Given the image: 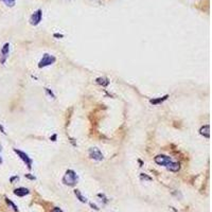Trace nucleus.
I'll list each match as a JSON object with an SVG mask.
<instances>
[{
	"label": "nucleus",
	"instance_id": "nucleus-1",
	"mask_svg": "<svg viewBox=\"0 0 212 212\" xmlns=\"http://www.w3.org/2000/svg\"><path fill=\"white\" fill-rule=\"evenodd\" d=\"M78 177L73 170H67L64 177H63V183H65L66 186H69V187L75 186L78 183Z\"/></svg>",
	"mask_w": 212,
	"mask_h": 212
},
{
	"label": "nucleus",
	"instance_id": "nucleus-2",
	"mask_svg": "<svg viewBox=\"0 0 212 212\" xmlns=\"http://www.w3.org/2000/svg\"><path fill=\"white\" fill-rule=\"evenodd\" d=\"M56 61V59L51 54H48V53H45L42 57L40 59L38 63V67L39 68H45V67H48V66L54 64Z\"/></svg>",
	"mask_w": 212,
	"mask_h": 212
},
{
	"label": "nucleus",
	"instance_id": "nucleus-3",
	"mask_svg": "<svg viewBox=\"0 0 212 212\" xmlns=\"http://www.w3.org/2000/svg\"><path fill=\"white\" fill-rule=\"evenodd\" d=\"M14 152L18 155V157H19L20 159L22 160L23 162L26 163V166H28V169L31 170L32 169V163H33V160L32 158L28 155L27 153H25V152H22V151L20 150H17V149H14Z\"/></svg>",
	"mask_w": 212,
	"mask_h": 212
},
{
	"label": "nucleus",
	"instance_id": "nucleus-4",
	"mask_svg": "<svg viewBox=\"0 0 212 212\" xmlns=\"http://www.w3.org/2000/svg\"><path fill=\"white\" fill-rule=\"evenodd\" d=\"M9 54H10V44L5 42L3 47L1 48V51H0V63L2 65L5 64L7 57H9Z\"/></svg>",
	"mask_w": 212,
	"mask_h": 212
},
{
	"label": "nucleus",
	"instance_id": "nucleus-5",
	"mask_svg": "<svg viewBox=\"0 0 212 212\" xmlns=\"http://www.w3.org/2000/svg\"><path fill=\"white\" fill-rule=\"evenodd\" d=\"M89 157L93 160H97V161H101V160L104 159V155L102 154V152L99 150L98 147H91L89 149L88 151Z\"/></svg>",
	"mask_w": 212,
	"mask_h": 212
},
{
	"label": "nucleus",
	"instance_id": "nucleus-6",
	"mask_svg": "<svg viewBox=\"0 0 212 212\" xmlns=\"http://www.w3.org/2000/svg\"><path fill=\"white\" fill-rule=\"evenodd\" d=\"M154 160H155V162H156L157 164L163 166H166L170 162L173 161L171 157L166 156V155H157V156L154 158Z\"/></svg>",
	"mask_w": 212,
	"mask_h": 212
},
{
	"label": "nucleus",
	"instance_id": "nucleus-7",
	"mask_svg": "<svg viewBox=\"0 0 212 212\" xmlns=\"http://www.w3.org/2000/svg\"><path fill=\"white\" fill-rule=\"evenodd\" d=\"M42 10L35 11V12L31 15V17H30V23H31L32 26H37V25L42 21Z\"/></svg>",
	"mask_w": 212,
	"mask_h": 212
},
{
	"label": "nucleus",
	"instance_id": "nucleus-8",
	"mask_svg": "<svg viewBox=\"0 0 212 212\" xmlns=\"http://www.w3.org/2000/svg\"><path fill=\"white\" fill-rule=\"evenodd\" d=\"M199 134L202 135V136H204L205 138H207V139L210 138V126H209L208 124L200 127V130H199Z\"/></svg>",
	"mask_w": 212,
	"mask_h": 212
},
{
	"label": "nucleus",
	"instance_id": "nucleus-9",
	"mask_svg": "<svg viewBox=\"0 0 212 212\" xmlns=\"http://www.w3.org/2000/svg\"><path fill=\"white\" fill-rule=\"evenodd\" d=\"M29 193H30V191L27 189V188H17V189L14 190V194L17 196H19V197L28 195Z\"/></svg>",
	"mask_w": 212,
	"mask_h": 212
},
{
	"label": "nucleus",
	"instance_id": "nucleus-10",
	"mask_svg": "<svg viewBox=\"0 0 212 212\" xmlns=\"http://www.w3.org/2000/svg\"><path fill=\"white\" fill-rule=\"evenodd\" d=\"M166 169L171 171V172H178L180 169V164L179 162H175V161H172L170 162L168 166H166Z\"/></svg>",
	"mask_w": 212,
	"mask_h": 212
},
{
	"label": "nucleus",
	"instance_id": "nucleus-11",
	"mask_svg": "<svg viewBox=\"0 0 212 212\" xmlns=\"http://www.w3.org/2000/svg\"><path fill=\"white\" fill-rule=\"evenodd\" d=\"M169 98V95H166L164 97H162V98H158V99H152V100H150V103L153 105H158L160 104V103H162V102H164L166 100V99Z\"/></svg>",
	"mask_w": 212,
	"mask_h": 212
},
{
	"label": "nucleus",
	"instance_id": "nucleus-12",
	"mask_svg": "<svg viewBox=\"0 0 212 212\" xmlns=\"http://www.w3.org/2000/svg\"><path fill=\"white\" fill-rule=\"evenodd\" d=\"M97 83L100 85H102L103 87H106V86H108L109 85V81H108L107 78H97Z\"/></svg>",
	"mask_w": 212,
	"mask_h": 212
},
{
	"label": "nucleus",
	"instance_id": "nucleus-13",
	"mask_svg": "<svg viewBox=\"0 0 212 212\" xmlns=\"http://www.w3.org/2000/svg\"><path fill=\"white\" fill-rule=\"evenodd\" d=\"M74 194L76 195V197L80 199V202H87V198H86L85 196L82 195L81 192H80V190H74Z\"/></svg>",
	"mask_w": 212,
	"mask_h": 212
},
{
	"label": "nucleus",
	"instance_id": "nucleus-14",
	"mask_svg": "<svg viewBox=\"0 0 212 212\" xmlns=\"http://www.w3.org/2000/svg\"><path fill=\"white\" fill-rule=\"evenodd\" d=\"M1 1L4 2L7 7H14L15 5V0H1Z\"/></svg>",
	"mask_w": 212,
	"mask_h": 212
},
{
	"label": "nucleus",
	"instance_id": "nucleus-15",
	"mask_svg": "<svg viewBox=\"0 0 212 212\" xmlns=\"http://www.w3.org/2000/svg\"><path fill=\"white\" fill-rule=\"evenodd\" d=\"M5 200H7V204H9V205H10L11 207H12V208H13L14 210H15V211H18V208H17V206H16V205H14V204H13V202H11L10 199H9V198H5Z\"/></svg>",
	"mask_w": 212,
	"mask_h": 212
},
{
	"label": "nucleus",
	"instance_id": "nucleus-16",
	"mask_svg": "<svg viewBox=\"0 0 212 212\" xmlns=\"http://www.w3.org/2000/svg\"><path fill=\"white\" fill-rule=\"evenodd\" d=\"M45 91H46V93L49 95V97H51L52 99H55V95H54V93H53V92L51 91L49 88H45Z\"/></svg>",
	"mask_w": 212,
	"mask_h": 212
},
{
	"label": "nucleus",
	"instance_id": "nucleus-17",
	"mask_svg": "<svg viewBox=\"0 0 212 212\" xmlns=\"http://www.w3.org/2000/svg\"><path fill=\"white\" fill-rule=\"evenodd\" d=\"M140 177H141V179H147V180H151L152 179V178H151V177H149V176H147V175H145V174H141L140 175Z\"/></svg>",
	"mask_w": 212,
	"mask_h": 212
},
{
	"label": "nucleus",
	"instance_id": "nucleus-18",
	"mask_svg": "<svg viewBox=\"0 0 212 212\" xmlns=\"http://www.w3.org/2000/svg\"><path fill=\"white\" fill-rule=\"evenodd\" d=\"M10 180H11V183H14V181H15V180H19V177H18V176H14V177H12Z\"/></svg>",
	"mask_w": 212,
	"mask_h": 212
},
{
	"label": "nucleus",
	"instance_id": "nucleus-19",
	"mask_svg": "<svg viewBox=\"0 0 212 212\" xmlns=\"http://www.w3.org/2000/svg\"><path fill=\"white\" fill-rule=\"evenodd\" d=\"M26 177H27V178H29V179H32V180L35 179V177L32 176V175H30V174H26Z\"/></svg>",
	"mask_w": 212,
	"mask_h": 212
},
{
	"label": "nucleus",
	"instance_id": "nucleus-20",
	"mask_svg": "<svg viewBox=\"0 0 212 212\" xmlns=\"http://www.w3.org/2000/svg\"><path fill=\"white\" fill-rule=\"evenodd\" d=\"M51 212H63V211H62V210H61V209H59V208H57V207H56V208L53 209V210H52V211H51Z\"/></svg>",
	"mask_w": 212,
	"mask_h": 212
},
{
	"label": "nucleus",
	"instance_id": "nucleus-21",
	"mask_svg": "<svg viewBox=\"0 0 212 212\" xmlns=\"http://www.w3.org/2000/svg\"><path fill=\"white\" fill-rule=\"evenodd\" d=\"M0 132H1V133H2V134H5V131H4L3 126H2V125H1V124H0Z\"/></svg>",
	"mask_w": 212,
	"mask_h": 212
},
{
	"label": "nucleus",
	"instance_id": "nucleus-22",
	"mask_svg": "<svg viewBox=\"0 0 212 212\" xmlns=\"http://www.w3.org/2000/svg\"><path fill=\"white\" fill-rule=\"evenodd\" d=\"M63 34H57V33H55V34H54V37H63Z\"/></svg>",
	"mask_w": 212,
	"mask_h": 212
},
{
	"label": "nucleus",
	"instance_id": "nucleus-23",
	"mask_svg": "<svg viewBox=\"0 0 212 212\" xmlns=\"http://www.w3.org/2000/svg\"><path fill=\"white\" fill-rule=\"evenodd\" d=\"M51 140H52V141H56V135H53L52 137H51Z\"/></svg>",
	"mask_w": 212,
	"mask_h": 212
},
{
	"label": "nucleus",
	"instance_id": "nucleus-24",
	"mask_svg": "<svg viewBox=\"0 0 212 212\" xmlns=\"http://www.w3.org/2000/svg\"><path fill=\"white\" fill-rule=\"evenodd\" d=\"M3 162V160H2V158H1V156H0V164Z\"/></svg>",
	"mask_w": 212,
	"mask_h": 212
}]
</instances>
